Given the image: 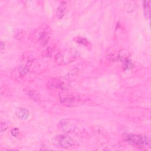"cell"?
Wrapping results in <instances>:
<instances>
[{
    "instance_id": "obj_1",
    "label": "cell",
    "mask_w": 151,
    "mask_h": 151,
    "mask_svg": "<svg viewBox=\"0 0 151 151\" xmlns=\"http://www.w3.org/2000/svg\"><path fill=\"white\" fill-rule=\"evenodd\" d=\"M78 56V51L74 49H67L58 52L55 57V61L58 65L67 64L74 61Z\"/></svg>"
},
{
    "instance_id": "obj_2",
    "label": "cell",
    "mask_w": 151,
    "mask_h": 151,
    "mask_svg": "<svg viewBox=\"0 0 151 151\" xmlns=\"http://www.w3.org/2000/svg\"><path fill=\"white\" fill-rule=\"evenodd\" d=\"M124 139L127 143L134 146L144 147L150 145V138L141 134H127L124 136Z\"/></svg>"
},
{
    "instance_id": "obj_3",
    "label": "cell",
    "mask_w": 151,
    "mask_h": 151,
    "mask_svg": "<svg viewBox=\"0 0 151 151\" xmlns=\"http://www.w3.org/2000/svg\"><path fill=\"white\" fill-rule=\"evenodd\" d=\"M52 142L55 146L65 149H72L77 145L76 141L66 134H60L55 136L52 139Z\"/></svg>"
},
{
    "instance_id": "obj_4",
    "label": "cell",
    "mask_w": 151,
    "mask_h": 151,
    "mask_svg": "<svg viewBox=\"0 0 151 151\" xmlns=\"http://www.w3.org/2000/svg\"><path fill=\"white\" fill-rule=\"evenodd\" d=\"M60 100L62 104L69 107H73L78 106L81 101L78 95L73 94H63L60 96Z\"/></svg>"
},
{
    "instance_id": "obj_5",
    "label": "cell",
    "mask_w": 151,
    "mask_h": 151,
    "mask_svg": "<svg viewBox=\"0 0 151 151\" xmlns=\"http://www.w3.org/2000/svg\"><path fill=\"white\" fill-rule=\"evenodd\" d=\"M58 126L63 131L67 133H80V128L79 129L68 119H63L61 120Z\"/></svg>"
},
{
    "instance_id": "obj_6",
    "label": "cell",
    "mask_w": 151,
    "mask_h": 151,
    "mask_svg": "<svg viewBox=\"0 0 151 151\" xmlns=\"http://www.w3.org/2000/svg\"><path fill=\"white\" fill-rule=\"evenodd\" d=\"M48 88H60L61 90H66L68 88V85L65 84L63 81L58 78H53L48 80L46 85Z\"/></svg>"
},
{
    "instance_id": "obj_7",
    "label": "cell",
    "mask_w": 151,
    "mask_h": 151,
    "mask_svg": "<svg viewBox=\"0 0 151 151\" xmlns=\"http://www.w3.org/2000/svg\"><path fill=\"white\" fill-rule=\"evenodd\" d=\"M67 12V3L65 1H61L56 11V17L60 19L64 17Z\"/></svg>"
},
{
    "instance_id": "obj_8",
    "label": "cell",
    "mask_w": 151,
    "mask_h": 151,
    "mask_svg": "<svg viewBox=\"0 0 151 151\" xmlns=\"http://www.w3.org/2000/svg\"><path fill=\"white\" fill-rule=\"evenodd\" d=\"M15 114L19 119L25 120L28 118L29 116V112L25 108L18 107L15 110Z\"/></svg>"
},
{
    "instance_id": "obj_9",
    "label": "cell",
    "mask_w": 151,
    "mask_h": 151,
    "mask_svg": "<svg viewBox=\"0 0 151 151\" xmlns=\"http://www.w3.org/2000/svg\"><path fill=\"white\" fill-rule=\"evenodd\" d=\"M24 91L25 94L28 96H29V98L31 99V100H32L33 101H38L40 100V94L37 91L32 88H27L24 89Z\"/></svg>"
},
{
    "instance_id": "obj_10",
    "label": "cell",
    "mask_w": 151,
    "mask_h": 151,
    "mask_svg": "<svg viewBox=\"0 0 151 151\" xmlns=\"http://www.w3.org/2000/svg\"><path fill=\"white\" fill-rule=\"evenodd\" d=\"M37 37L39 42L42 46H45L48 43L50 38L48 34L45 31H42L38 32Z\"/></svg>"
},
{
    "instance_id": "obj_11",
    "label": "cell",
    "mask_w": 151,
    "mask_h": 151,
    "mask_svg": "<svg viewBox=\"0 0 151 151\" xmlns=\"http://www.w3.org/2000/svg\"><path fill=\"white\" fill-rule=\"evenodd\" d=\"M143 8H144V12H145L146 17L147 19H149L150 16V8L149 1H145L143 2Z\"/></svg>"
},
{
    "instance_id": "obj_12",
    "label": "cell",
    "mask_w": 151,
    "mask_h": 151,
    "mask_svg": "<svg viewBox=\"0 0 151 151\" xmlns=\"http://www.w3.org/2000/svg\"><path fill=\"white\" fill-rule=\"evenodd\" d=\"M129 56V53L127 51L125 50H122L119 51V53L117 57L119 60L123 62V61L128 59Z\"/></svg>"
},
{
    "instance_id": "obj_13",
    "label": "cell",
    "mask_w": 151,
    "mask_h": 151,
    "mask_svg": "<svg viewBox=\"0 0 151 151\" xmlns=\"http://www.w3.org/2000/svg\"><path fill=\"white\" fill-rule=\"evenodd\" d=\"M29 65L28 64H26L24 66H21L19 69V71L21 75L24 76L29 71Z\"/></svg>"
},
{
    "instance_id": "obj_14",
    "label": "cell",
    "mask_w": 151,
    "mask_h": 151,
    "mask_svg": "<svg viewBox=\"0 0 151 151\" xmlns=\"http://www.w3.org/2000/svg\"><path fill=\"white\" fill-rule=\"evenodd\" d=\"M76 41H77L78 43L81 44H83V45H86V46L88 45L89 44V43H90L89 41H88L86 38H84V37H81L77 38Z\"/></svg>"
},
{
    "instance_id": "obj_15",
    "label": "cell",
    "mask_w": 151,
    "mask_h": 151,
    "mask_svg": "<svg viewBox=\"0 0 151 151\" xmlns=\"http://www.w3.org/2000/svg\"><path fill=\"white\" fill-rule=\"evenodd\" d=\"M123 68L124 70H128L129 68H130L131 67L132 63L129 59H127V60L123 61Z\"/></svg>"
},
{
    "instance_id": "obj_16",
    "label": "cell",
    "mask_w": 151,
    "mask_h": 151,
    "mask_svg": "<svg viewBox=\"0 0 151 151\" xmlns=\"http://www.w3.org/2000/svg\"><path fill=\"white\" fill-rule=\"evenodd\" d=\"M8 129V125L4 122L1 123V132L3 133L4 131Z\"/></svg>"
},
{
    "instance_id": "obj_17",
    "label": "cell",
    "mask_w": 151,
    "mask_h": 151,
    "mask_svg": "<svg viewBox=\"0 0 151 151\" xmlns=\"http://www.w3.org/2000/svg\"><path fill=\"white\" fill-rule=\"evenodd\" d=\"M11 134H12V136H14L15 137H17L19 134V130H18V129L14 128V129H12Z\"/></svg>"
},
{
    "instance_id": "obj_18",
    "label": "cell",
    "mask_w": 151,
    "mask_h": 151,
    "mask_svg": "<svg viewBox=\"0 0 151 151\" xmlns=\"http://www.w3.org/2000/svg\"><path fill=\"white\" fill-rule=\"evenodd\" d=\"M41 150H51V149L50 147H49L48 146H46V145L44 146V145H43L41 146Z\"/></svg>"
},
{
    "instance_id": "obj_19",
    "label": "cell",
    "mask_w": 151,
    "mask_h": 151,
    "mask_svg": "<svg viewBox=\"0 0 151 151\" xmlns=\"http://www.w3.org/2000/svg\"><path fill=\"white\" fill-rule=\"evenodd\" d=\"M4 47H5V44H4V42L2 41H1V50L2 51Z\"/></svg>"
}]
</instances>
